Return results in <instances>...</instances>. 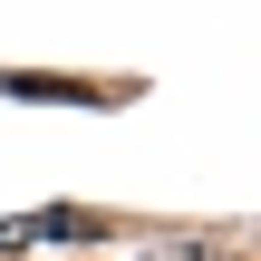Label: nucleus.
<instances>
[{"label": "nucleus", "instance_id": "nucleus-2", "mask_svg": "<svg viewBox=\"0 0 261 261\" xmlns=\"http://www.w3.org/2000/svg\"><path fill=\"white\" fill-rule=\"evenodd\" d=\"M0 97H68V107H107V87H77V77H39V68H10Z\"/></svg>", "mask_w": 261, "mask_h": 261}, {"label": "nucleus", "instance_id": "nucleus-1", "mask_svg": "<svg viewBox=\"0 0 261 261\" xmlns=\"http://www.w3.org/2000/svg\"><path fill=\"white\" fill-rule=\"evenodd\" d=\"M116 232L107 213H77V203H39V213H10L0 223V252H39V242H97Z\"/></svg>", "mask_w": 261, "mask_h": 261}, {"label": "nucleus", "instance_id": "nucleus-3", "mask_svg": "<svg viewBox=\"0 0 261 261\" xmlns=\"http://www.w3.org/2000/svg\"><path fill=\"white\" fill-rule=\"evenodd\" d=\"M136 261H223L213 242H155V252H136Z\"/></svg>", "mask_w": 261, "mask_h": 261}]
</instances>
